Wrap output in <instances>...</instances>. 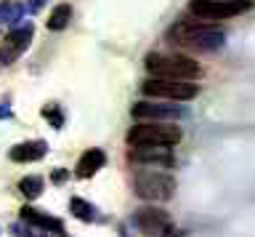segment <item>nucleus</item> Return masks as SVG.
<instances>
[{"instance_id":"obj_1","label":"nucleus","mask_w":255,"mask_h":237,"mask_svg":"<svg viewBox=\"0 0 255 237\" xmlns=\"http://www.w3.org/2000/svg\"><path fill=\"white\" fill-rule=\"evenodd\" d=\"M223 29H218L215 24H202V21H178L167 29V40L175 45L191 51H215L223 45Z\"/></svg>"},{"instance_id":"obj_2","label":"nucleus","mask_w":255,"mask_h":237,"mask_svg":"<svg viewBox=\"0 0 255 237\" xmlns=\"http://www.w3.org/2000/svg\"><path fill=\"white\" fill-rule=\"evenodd\" d=\"M146 69L159 80H178V83H191L202 75V67L191 56H183V53H149Z\"/></svg>"},{"instance_id":"obj_3","label":"nucleus","mask_w":255,"mask_h":237,"mask_svg":"<svg viewBox=\"0 0 255 237\" xmlns=\"http://www.w3.org/2000/svg\"><path fill=\"white\" fill-rule=\"evenodd\" d=\"M133 187L135 195L146 203H165L170 200L175 192V179L167 171H157V168H138L133 176Z\"/></svg>"},{"instance_id":"obj_4","label":"nucleus","mask_w":255,"mask_h":237,"mask_svg":"<svg viewBox=\"0 0 255 237\" xmlns=\"http://www.w3.org/2000/svg\"><path fill=\"white\" fill-rule=\"evenodd\" d=\"M181 128L167 123H138L128 131V144L133 147H175L181 141Z\"/></svg>"},{"instance_id":"obj_5","label":"nucleus","mask_w":255,"mask_h":237,"mask_svg":"<svg viewBox=\"0 0 255 237\" xmlns=\"http://www.w3.org/2000/svg\"><path fill=\"white\" fill-rule=\"evenodd\" d=\"M250 8V0H191L189 11L194 21L213 24L218 19H234Z\"/></svg>"},{"instance_id":"obj_6","label":"nucleus","mask_w":255,"mask_h":237,"mask_svg":"<svg viewBox=\"0 0 255 237\" xmlns=\"http://www.w3.org/2000/svg\"><path fill=\"white\" fill-rule=\"evenodd\" d=\"M143 96L151 99H162V101H189L197 96V85L194 83H178V80H159L151 77L141 85Z\"/></svg>"},{"instance_id":"obj_7","label":"nucleus","mask_w":255,"mask_h":237,"mask_svg":"<svg viewBox=\"0 0 255 237\" xmlns=\"http://www.w3.org/2000/svg\"><path fill=\"white\" fill-rule=\"evenodd\" d=\"M135 227L143 237H175L170 216L159 208H141L135 213Z\"/></svg>"},{"instance_id":"obj_8","label":"nucleus","mask_w":255,"mask_h":237,"mask_svg":"<svg viewBox=\"0 0 255 237\" xmlns=\"http://www.w3.org/2000/svg\"><path fill=\"white\" fill-rule=\"evenodd\" d=\"M32 35H35V27H32L29 21H27V24H21V27H16L13 32L5 35V40L0 43V69H3V67H11L13 61L29 48Z\"/></svg>"},{"instance_id":"obj_9","label":"nucleus","mask_w":255,"mask_h":237,"mask_svg":"<svg viewBox=\"0 0 255 237\" xmlns=\"http://www.w3.org/2000/svg\"><path fill=\"white\" fill-rule=\"evenodd\" d=\"M133 117L138 123H170L186 117V109L175 107V104H157V101H138L133 104Z\"/></svg>"},{"instance_id":"obj_10","label":"nucleus","mask_w":255,"mask_h":237,"mask_svg":"<svg viewBox=\"0 0 255 237\" xmlns=\"http://www.w3.org/2000/svg\"><path fill=\"white\" fill-rule=\"evenodd\" d=\"M130 160L146 168H170L173 165V152L167 147H135L130 149Z\"/></svg>"},{"instance_id":"obj_11","label":"nucleus","mask_w":255,"mask_h":237,"mask_svg":"<svg viewBox=\"0 0 255 237\" xmlns=\"http://www.w3.org/2000/svg\"><path fill=\"white\" fill-rule=\"evenodd\" d=\"M21 221H24V224H29V227H35V229H40V232H45V235L64 232V227H61L59 219L48 216V213H43L40 208H32V205H24V208H21Z\"/></svg>"},{"instance_id":"obj_12","label":"nucleus","mask_w":255,"mask_h":237,"mask_svg":"<svg viewBox=\"0 0 255 237\" xmlns=\"http://www.w3.org/2000/svg\"><path fill=\"white\" fill-rule=\"evenodd\" d=\"M48 152V144L45 141H21V144H16L11 147V152H8V157H11L13 163H37V160H43Z\"/></svg>"},{"instance_id":"obj_13","label":"nucleus","mask_w":255,"mask_h":237,"mask_svg":"<svg viewBox=\"0 0 255 237\" xmlns=\"http://www.w3.org/2000/svg\"><path fill=\"white\" fill-rule=\"evenodd\" d=\"M104 165H107V155L101 152V149H96V147H91V149H85L83 155H80V160H77V176L80 179H91V176H96Z\"/></svg>"},{"instance_id":"obj_14","label":"nucleus","mask_w":255,"mask_h":237,"mask_svg":"<svg viewBox=\"0 0 255 237\" xmlns=\"http://www.w3.org/2000/svg\"><path fill=\"white\" fill-rule=\"evenodd\" d=\"M69 211H72V216L80 219V221H88V224H99V221H104V216L99 213V208H96L93 203H88L83 200V197H72L69 200Z\"/></svg>"},{"instance_id":"obj_15","label":"nucleus","mask_w":255,"mask_h":237,"mask_svg":"<svg viewBox=\"0 0 255 237\" xmlns=\"http://www.w3.org/2000/svg\"><path fill=\"white\" fill-rule=\"evenodd\" d=\"M69 19H72V5L69 3H59V5H53L51 13H48L45 27L51 29V32H61V29L69 27Z\"/></svg>"},{"instance_id":"obj_16","label":"nucleus","mask_w":255,"mask_h":237,"mask_svg":"<svg viewBox=\"0 0 255 237\" xmlns=\"http://www.w3.org/2000/svg\"><path fill=\"white\" fill-rule=\"evenodd\" d=\"M24 16V5L16 0H3L0 3V24H13Z\"/></svg>"},{"instance_id":"obj_17","label":"nucleus","mask_w":255,"mask_h":237,"mask_svg":"<svg viewBox=\"0 0 255 237\" xmlns=\"http://www.w3.org/2000/svg\"><path fill=\"white\" fill-rule=\"evenodd\" d=\"M43 176H24L21 181H19V192L27 197V200H35V197H40L43 195Z\"/></svg>"},{"instance_id":"obj_18","label":"nucleus","mask_w":255,"mask_h":237,"mask_svg":"<svg viewBox=\"0 0 255 237\" xmlns=\"http://www.w3.org/2000/svg\"><path fill=\"white\" fill-rule=\"evenodd\" d=\"M43 117H45V120L53 125L56 131H59V128H64V115H61L59 104H45V107H43Z\"/></svg>"},{"instance_id":"obj_19","label":"nucleus","mask_w":255,"mask_h":237,"mask_svg":"<svg viewBox=\"0 0 255 237\" xmlns=\"http://www.w3.org/2000/svg\"><path fill=\"white\" fill-rule=\"evenodd\" d=\"M11 232H13V237H48L45 232H40V229H35V227H29V224H13L11 227Z\"/></svg>"},{"instance_id":"obj_20","label":"nucleus","mask_w":255,"mask_h":237,"mask_svg":"<svg viewBox=\"0 0 255 237\" xmlns=\"http://www.w3.org/2000/svg\"><path fill=\"white\" fill-rule=\"evenodd\" d=\"M43 5H45V0H27V11L29 13H37Z\"/></svg>"},{"instance_id":"obj_21","label":"nucleus","mask_w":255,"mask_h":237,"mask_svg":"<svg viewBox=\"0 0 255 237\" xmlns=\"http://www.w3.org/2000/svg\"><path fill=\"white\" fill-rule=\"evenodd\" d=\"M11 115H13V112H11V107H8V104H0V120H8Z\"/></svg>"},{"instance_id":"obj_22","label":"nucleus","mask_w":255,"mask_h":237,"mask_svg":"<svg viewBox=\"0 0 255 237\" xmlns=\"http://www.w3.org/2000/svg\"><path fill=\"white\" fill-rule=\"evenodd\" d=\"M64 179H67V171H53V181H56V184H61Z\"/></svg>"},{"instance_id":"obj_23","label":"nucleus","mask_w":255,"mask_h":237,"mask_svg":"<svg viewBox=\"0 0 255 237\" xmlns=\"http://www.w3.org/2000/svg\"><path fill=\"white\" fill-rule=\"evenodd\" d=\"M59 237H67V235H64V232H59Z\"/></svg>"}]
</instances>
